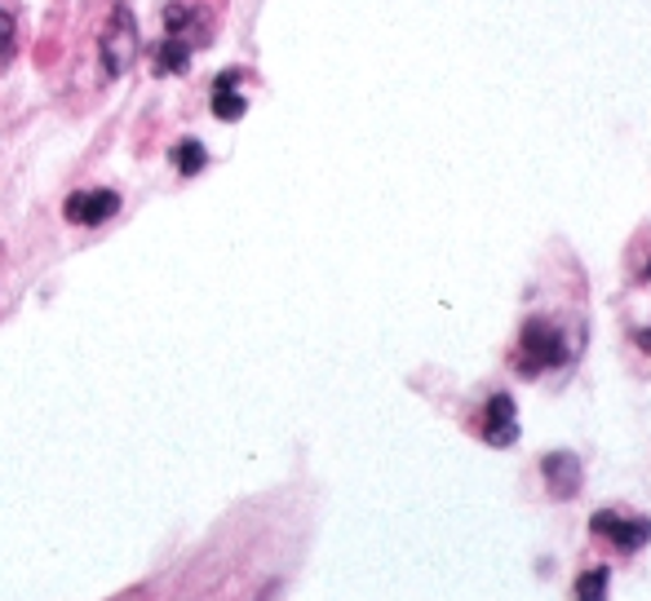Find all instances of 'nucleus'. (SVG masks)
I'll list each match as a JSON object with an SVG mask.
<instances>
[{
	"label": "nucleus",
	"mask_w": 651,
	"mask_h": 601,
	"mask_svg": "<svg viewBox=\"0 0 651 601\" xmlns=\"http://www.w3.org/2000/svg\"><path fill=\"white\" fill-rule=\"evenodd\" d=\"M138 49H142V41H138L134 10H129L125 0H121V5H116V14H112V27L102 32V71H106V76H125V71L134 67Z\"/></svg>",
	"instance_id": "obj_1"
},
{
	"label": "nucleus",
	"mask_w": 651,
	"mask_h": 601,
	"mask_svg": "<svg viewBox=\"0 0 651 601\" xmlns=\"http://www.w3.org/2000/svg\"><path fill=\"white\" fill-rule=\"evenodd\" d=\"M523 368L527 372H540V368H555V363H563V336H559V327L555 323H546V319H532L527 327H523Z\"/></svg>",
	"instance_id": "obj_2"
},
{
	"label": "nucleus",
	"mask_w": 651,
	"mask_h": 601,
	"mask_svg": "<svg viewBox=\"0 0 651 601\" xmlns=\"http://www.w3.org/2000/svg\"><path fill=\"white\" fill-rule=\"evenodd\" d=\"M594 531L607 535V540H612L616 548H625V553H638V548L651 540V522H647V518H625V513H612V509L594 513Z\"/></svg>",
	"instance_id": "obj_3"
},
{
	"label": "nucleus",
	"mask_w": 651,
	"mask_h": 601,
	"mask_svg": "<svg viewBox=\"0 0 651 601\" xmlns=\"http://www.w3.org/2000/svg\"><path fill=\"white\" fill-rule=\"evenodd\" d=\"M67 221L76 226H102L106 217H116L121 212V195L116 190H76L67 204H62Z\"/></svg>",
	"instance_id": "obj_4"
},
{
	"label": "nucleus",
	"mask_w": 651,
	"mask_h": 601,
	"mask_svg": "<svg viewBox=\"0 0 651 601\" xmlns=\"http://www.w3.org/2000/svg\"><path fill=\"white\" fill-rule=\"evenodd\" d=\"M540 469H546L550 492H555L559 500H572V496L581 492V460H576L572 451H555V455H546V460H540Z\"/></svg>",
	"instance_id": "obj_5"
},
{
	"label": "nucleus",
	"mask_w": 651,
	"mask_h": 601,
	"mask_svg": "<svg viewBox=\"0 0 651 601\" xmlns=\"http://www.w3.org/2000/svg\"><path fill=\"white\" fill-rule=\"evenodd\" d=\"M483 438L492 447H510L518 438V420H514V403L505 394H492V403L483 407Z\"/></svg>",
	"instance_id": "obj_6"
},
{
	"label": "nucleus",
	"mask_w": 651,
	"mask_h": 601,
	"mask_svg": "<svg viewBox=\"0 0 651 601\" xmlns=\"http://www.w3.org/2000/svg\"><path fill=\"white\" fill-rule=\"evenodd\" d=\"M236 80H240V71H222V76H217V84H213V115L222 119V125H236V119H244V111H249V102L236 89Z\"/></svg>",
	"instance_id": "obj_7"
},
{
	"label": "nucleus",
	"mask_w": 651,
	"mask_h": 601,
	"mask_svg": "<svg viewBox=\"0 0 651 601\" xmlns=\"http://www.w3.org/2000/svg\"><path fill=\"white\" fill-rule=\"evenodd\" d=\"M151 58H156V71L160 76H182L191 67V45L182 36H164L151 45Z\"/></svg>",
	"instance_id": "obj_8"
},
{
	"label": "nucleus",
	"mask_w": 651,
	"mask_h": 601,
	"mask_svg": "<svg viewBox=\"0 0 651 601\" xmlns=\"http://www.w3.org/2000/svg\"><path fill=\"white\" fill-rule=\"evenodd\" d=\"M169 160H173V169H178L182 177H195V173H204V164H208V151H204V142H195V138H182V142L169 151Z\"/></svg>",
	"instance_id": "obj_9"
},
{
	"label": "nucleus",
	"mask_w": 651,
	"mask_h": 601,
	"mask_svg": "<svg viewBox=\"0 0 651 601\" xmlns=\"http://www.w3.org/2000/svg\"><path fill=\"white\" fill-rule=\"evenodd\" d=\"M607 566H594L576 579V601H607Z\"/></svg>",
	"instance_id": "obj_10"
},
{
	"label": "nucleus",
	"mask_w": 651,
	"mask_h": 601,
	"mask_svg": "<svg viewBox=\"0 0 651 601\" xmlns=\"http://www.w3.org/2000/svg\"><path fill=\"white\" fill-rule=\"evenodd\" d=\"M195 19H199V14H195V10H186V5H169V10H164V27H169V36H182Z\"/></svg>",
	"instance_id": "obj_11"
},
{
	"label": "nucleus",
	"mask_w": 651,
	"mask_h": 601,
	"mask_svg": "<svg viewBox=\"0 0 651 601\" xmlns=\"http://www.w3.org/2000/svg\"><path fill=\"white\" fill-rule=\"evenodd\" d=\"M14 58V19L0 10V62H10Z\"/></svg>",
	"instance_id": "obj_12"
}]
</instances>
